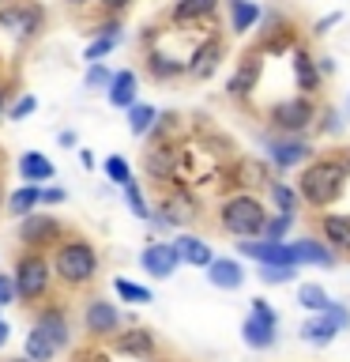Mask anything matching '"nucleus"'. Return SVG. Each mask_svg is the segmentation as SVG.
I'll use <instances>...</instances> for the list:
<instances>
[{
  "instance_id": "obj_60",
  "label": "nucleus",
  "mask_w": 350,
  "mask_h": 362,
  "mask_svg": "<svg viewBox=\"0 0 350 362\" xmlns=\"http://www.w3.org/2000/svg\"><path fill=\"white\" fill-rule=\"evenodd\" d=\"M346 113H350V95H346Z\"/></svg>"
},
{
  "instance_id": "obj_51",
  "label": "nucleus",
  "mask_w": 350,
  "mask_h": 362,
  "mask_svg": "<svg viewBox=\"0 0 350 362\" xmlns=\"http://www.w3.org/2000/svg\"><path fill=\"white\" fill-rule=\"evenodd\" d=\"M316 72H320L324 79H327V76H335V57H327V53H324V57H316Z\"/></svg>"
},
{
  "instance_id": "obj_49",
  "label": "nucleus",
  "mask_w": 350,
  "mask_h": 362,
  "mask_svg": "<svg viewBox=\"0 0 350 362\" xmlns=\"http://www.w3.org/2000/svg\"><path fill=\"white\" fill-rule=\"evenodd\" d=\"M4 305H16V283H11V272H0V310Z\"/></svg>"
},
{
  "instance_id": "obj_34",
  "label": "nucleus",
  "mask_w": 350,
  "mask_h": 362,
  "mask_svg": "<svg viewBox=\"0 0 350 362\" xmlns=\"http://www.w3.org/2000/svg\"><path fill=\"white\" fill-rule=\"evenodd\" d=\"M113 294H117L121 302H132V305H151L155 302L151 287H143V283H135V279H124V276L113 279Z\"/></svg>"
},
{
  "instance_id": "obj_11",
  "label": "nucleus",
  "mask_w": 350,
  "mask_h": 362,
  "mask_svg": "<svg viewBox=\"0 0 350 362\" xmlns=\"http://www.w3.org/2000/svg\"><path fill=\"white\" fill-rule=\"evenodd\" d=\"M121 328H124V317L109 298H98L95 294V298L83 302V336L90 344H109Z\"/></svg>"
},
{
  "instance_id": "obj_41",
  "label": "nucleus",
  "mask_w": 350,
  "mask_h": 362,
  "mask_svg": "<svg viewBox=\"0 0 350 362\" xmlns=\"http://www.w3.org/2000/svg\"><path fill=\"white\" fill-rule=\"evenodd\" d=\"M256 276H260V283H267V287H286V283H294L298 272L286 268V264H260Z\"/></svg>"
},
{
  "instance_id": "obj_48",
  "label": "nucleus",
  "mask_w": 350,
  "mask_h": 362,
  "mask_svg": "<svg viewBox=\"0 0 350 362\" xmlns=\"http://www.w3.org/2000/svg\"><path fill=\"white\" fill-rule=\"evenodd\" d=\"M339 23H343V11H332V16H320L313 23V34L316 38H324V34H332V27H339Z\"/></svg>"
},
{
  "instance_id": "obj_52",
  "label": "nucleus",
  "mask_w": 350,
  "mask_h": 362,
  "mask_svg": "<svg viewBox=\"0 0 350 362\" xmlns=\"http://www.w3.org/2000/svg\"><path fill=\"white\" fill-rule=\"evenodd\" d=\"M56 144H61V147H76V132L72 129H61V132H56Z\"/></svg>"
},
{
  "instance_id": "obj_21",
  "label": "nucleus",
  "mask_w": 350,
  "mask_h": 362,
  "mask_svg": "<svg viewBox=\"0 0 350 362\" xmlns=\"http://www.w3.org/2000/svg\"><path fill=\"white\" fill-rule=\"evenodd\" d=\"M316 238L332 253H350V215L346 211H324L316 219Z\"/></svg>"
},
{
  "instance_id": "obj_38",
  "label": "nucleus",
  "mask_w": 350,
  "mask_h": 362,
  "mask_svg": "<svg viewBox=\"0 0 350 362\" xmlns=\"http://www.w3.org/2000/svg\"><path fill=\"white\" fill-rule=\"evenodd\" d=\"M313 132H320V136H339V132H343V110H339V106H320V110H316Z\"/></svg>"
},
{
  "instance_id": "obj_33",
  "label": "nucleus",
  "mask_w": 350,
  "mask_h": 362,
  "mask_svg": "<svg viewBox=\"0 0 350 362\" xmlns=\"http://www.w3.org/2000/svg\"><path fill=\"white\" fill-rule=\"evenodd\" d=\"M128 113V132L135 136V140H147L155 129V121H158V110L151 106V102H135V106L124 110Z\"/></svg>"
},
{
  "instance_id": "obj_27",
  "label": "nucleus",
  "mask_w": 350,
  "mask_h": 362,
  "mask_svg": "<svg viewBox=\"0 0 350 362\" xmlns=\"http://www.w3.org/2000/svg\"><path fill=\"white\" fill-rule=\"evenodd\" d=\"M106 102L113 110H128L140 102V76H135V68H121V72H113L109 87H106Z\"/></svg>"
},
{
  "instance_id": "obj_42",
  "label": "nucleus",
  "mask_w": 350,
  "mask_h": 362,
  "mask_svg": "<svg viewBox=\"0 0 350 362\" xmlns=\"http://www.w3.org/2000/svg\"><path fill=\"white\" fill-rule=\"evenodd\" d=\"M109 79H113V68L102 64V61H95V64H87V72H83V87H87V90H106Z\"/></svg>"
},
{
  "instance_id": "obj_3",
  "label": "nucleus",
  "mask_w": 350,
  "mask_h": 362,
  "mask_svg": "<svg viewBox=\"0 0 350 362\" xmlns=\"http://www.w3.org/2000/svg\"><path fill=\"white\" fill-rule=\"evenodd\" d=\"M267 215H271V211H267V204H264V197H260V192L237 189V192H230V197L219 204L215 219H219L222 234L237 238V242H248V238H260V234H264Z\"/></svg>"
},
{
  "instance_id": "obj_6",
  "label": "nucleus",
  "mask_w": 350,
  "mask_h": 362,
  "mask_svg": "<svg viewBox=\"0 0 350 362\" xmlns=\"http://www.w3.org/2000/svg\"><path fill=\"white\" fill-rule=\"evenodd\" d=\"M45 30V8L38 0H4L0 4V34L23 42H34Z\"/></svg>"
},
{
  "instance_id": "obj_31",
  "label": "nucleus",
  "mask_w": 350,
  "mask_h": 362,
  "mask_svg": "<svg viewBox=\"0 0 350 362\" xmlns=\"http://www.w3.org/2000/svg\"><path fill=\"white\" fill-rule=\"evenodd\" d=\"M4 208H8V215H16V219L38 211L42 208V185H19V189H11L8 197H4Z\"/></svg>"
},
{
  "instance_id": "obj_54",
  "label": "nucleus",
  "mask_w": 350,
  "mask_h": 362,
  "mask_svg": "<svg viewBox=\"0 0 350 362\" xmlns=\"http://www.w3.org/2000/svg\"><path fill=\"white\" fill-rule=\"evenodd\" d=\"M4 113H8V87L0 83V117H4Z\"/></svg>"
},
{
  "instance_id": "obj_13",
  "label": "nucleus",
  "mask_w": 350,
  "mask_h": 362,
  "mask_svg": "<svg viewBox=\"0 0 350 362\" xmlns=\"http://www.w3.org/2000/svg\"><path fill=\"white\" fill-rule=\"evenodd\" d=\"M34 328L56 347V355L72 347V317H68V310L61 302H42L34 310Z\"/></svg>"
},
{
  "instance_id": "obj_30",
  "label": "nucleus",
  "mask_w": 350,
  "mask_h": 362,
  "mask_svg": "<svg viewBox=\"0 0 350 362\" xmlns=\"http://www.w3.org/2000/svg\"><path fill=\"white\" fill-rule=\"evenodd\" d=\"M16 170H19L23 185H45V181L56 177V166H53L42 151H23L19 163H16Z\"/></svg>"
},
{
  "instance_id": "obj_36",
  "label": "nucleus",
  "mask_w": 350,
  "mask_h": 362,
  "mask_svg": "<svg viewBox=\"0 0 350 362\" xmlns=\"http://www.w3.org/2000/svg\"><path fill=\"white\" fill-rule=\"evenodd\" d=\"M23 351H27L30 362H53V358H56V347H53L34 325H30V332L23 336Z\"/></svg>"
},
{
  "instance_id": "obj_1",
  "label": "nucleus",
  "mask_w": 350,
  "mask_h": 362,
  "mask_svg": "<svg viewBox=\"0 0 350 362\" xmlns=\"http://www.w3.org/2000/svg\"><path fill=\"white\" fill-rule=\"evenodd\" d=\"M346 181H350V170L343 163V155H313L309 163L301 166L294 189H298L305 208L324 211V208H332V204H339V197L346 192Z\"/></svg>"
},
{
  "instance_id": "obj_50",
  "label": "nucleus",
  "mask_w": 350,
  "mask_h": 362,
  "mask_svg": "<svg viewBox=\"0 0 350 362\" xmlns=\"http://www.w3.org/2000/svg\"><path fill=\"white\" fill-rule=\"evenodd\" d=\"M68 192L61 185H42V208H53V204H64Z\"/></svg>"
},
{
  "instance_id": "obj_26",
  "label": "nucleus",
  "mask_w": 350,
  "mask_h": 362,
  "mask_svg": "<svg viewBox=\"0 0 350 362\" xmlns=\"http://www.w3.org/2000/svg\"><path fill=\"white\" fill-rule=\"evenodd\" d=\"M226 4V30L230 34H253L260 27V16H264V8L256 4V0H222Z\"/></svg>"
},
{
  "instance_id": "obj_7",
  "label": "nucleus",
  "mask_w": 350,
  "mask_h": 362,
  "mask_svg": "<svg viewBox=\"0 0 350 362\" xmlns=\"http://www.w3.org/2000/svg\"><path fill=\"white\" fill-rule=\"evenodd\" d=\"M16 238H19L23 249L49 253V249H56L68 238V226L56 219V215H49V211H30V215H23V219H19Z\"/></svg>"
},
{
  "instance_id": "obj_43",
  "label": "nucleus",
  "mask_w": 350,
  "mask_h": 362,
  "mask_svg": "<svg viewBox=\"0 0 350 362\" xmlns=\"http://www.w3.org/2000/svg\"><path fill=\"white\" fill-rule=\"evenodd\" d=\"M181 129V117H177V113H162V110H158V121H155V129H151V136H147V140H174V132Z\"/></svg>"
},
{
  "instance_id": "obj_22",
  "label": "nucleus",
  "mask_w": 350,
  "mask_h": 362,
  "mask_svg": "<svg viewBox=\"0 0 350 362\" xmlns=\"http://www.w3.org/2000/svg\"><path fill=\"white\" fill-rule=\"evenodd\" d=\"M290 245V253H294V264H309V268H335V260L339 253H332L316 234H301V238H294Z\"/></svg>"
},
{
  "instance_id": "obj_47",
  "label": "nucleus",
  "mask_w": 350,
  "mask_h": 362,
  "mask_svg": "<svg viewBox=\"0 0 350 362\" xmlns=\"http://www.w3.org/2000/svg\"><path fill=\"white\" fill-rule=\"evenodd\" d=\"M72 362H113V358H109V351H106V347L90 344V347H83V351H76V358H72Z\"/></svg>"
},
{
  "instance_id": "obj_23",
  "label": "nucleus",
  "mask_w": 350,
  "mask_h": 362,
  "mask_svg": "<svg viewBox=\"0 0 350 362\" xmlns=\"http://www.w3.org/2000/svg\"><path fill=\"white\" fill-rule=\"evenodd\" d=\"M143 68H147L151 79H158V83H174V79L185 76V57L169 53V49H162V45H151L147 57H143Z\"/></svg>"
},
{
  "instance_id": "obj_45",
  "label": "nucleus",
  "mask_w": 350,
  "mask_h": 362,
  "mask_svg": "<svg viewBox=\"0 0 350 362\" xmlns=\"http://www.w3.org/2000/svg\"><path fill=\"white\" fill-rule=\"evenodd\" d=\"M324 317L335 325V332H346V328H350V310H346L343 302H332V305L324 310Z\"/></svg>"
},
{
  "instance_id": "obj_2",
  "label": "nucleus",
  "mask_w": 350,
  "mask_h": 362,
  "mask_svg": "<svg viewBox=\"0 0 350 362\" xmlns=\"http://www.w3.org/2000/svg\"><path fill=\"white\" fill-rule=\"evenodd\" d=\"M49 264H53V279L64 291H83L98 279L102 272V253L98 245L83 234H68L56 249H49Z\"/></svg>"
},
{
  "instance_id": "obj_19",
  "label": "nucleus",
  "mask_w": 350,
  "mask_h": 362,
  "mask_svg": "<svg viewBox=\"0 0 350 362\" xmlns=\"http://www.w3.org/2000/svg\"><path fill=\"white\" fill-rule=\"evenodd\" d=\"M121 38H124L121 19H102L98 27H90V38L83 45V61L95 64V61H102V57H109L121 45Z\"/></svg>"
},
{
  "instance_id": "obj_37",
  "label": "nucleus",
  "mask_w": 350,
  "mask_h": 362,
  "mask_svg": "<svg viewBox=\"0 0 350 362\" xmlns=\"http://www.w3.org/2000/svg\"><path fill=\"white\" fill-rule=\"evenodd\" d=\"M121 197H124V204H128V211H132L140 223L151 219V204H147V197H143V185H140L135 177H132L124 189H121Z\"/></svg>"
},
{
  "instance_id": "obj_44",
  "label": "nucleus",
  "mask_w": 350,
  "mask_h": 362,
  "mask_svg": "<svg viewBox=\"0 0 350 362\" xmlns=\"http://www.w3.org/2000/svg\"><path fill=\"white\" fill-rule=\"evenodd\" d=\"M34 110H38V95L23 90V95H19L16 102H8V113H4V117H8V121H27Z\"/></svg>"
},
{
  "instance_id": "obj_35",
  "label": "nucleus",
  "mask_w": 350,
  "mask_h": 362,
  "mask_svg": "<svg viewBox=\"0 0 350 362\" xmlns=\"http://www.w3.org/2000/svg\"><path fill=\"white\" fill-rule=\"evenodd\" d=\"M301 305V310H309V313H324L327 305H332V294H327L320 283H301L298 287V298H294Z\"/></svg>"
},
{
  "instance_id": "obj_5",
  "label": "nucleus",
  "mask_w": 350,
  "mask_h": 362,
  "mask_svg": "<svg viewBox=\"0 0 350 362\" xmlns=\"http://www.w3.org/2000/svg\"><path fill=\"white\" fill-rule=\"evenodd\" d=\"M316 110H320V102L309 98V95L279 98L275 106L267 110V129L279 132V136H309L313 124H316Z\"/></svg>"
},
{
  "instance_id": "obj_16",
  "label": "nucleus",
  "mask_w": 350,
  "mask_h": 362,
  "mask_svg": "<svg viewBox=\"0 0 350 362\" xmlns=\"http://www.w3.org/2000/svg\"><path fill=\"white\" fill-rule=\"evenodd\" d=\"M143 170L151 181H174L181 170V144L177 140H155L143 151Z\"/></svg>"
},
{
  "instance_id": "obj_17",
  "label": "nucleus",
  "mask_w": 350,
  "mask_h": 362,
  "mask_svg": "<svg viewBox=\"0 0 350 362\" xmlns=\"http://www.w3.org/2000/svg\"><path fill=\"white\" fill-rule=\"evenodd\" d=\"M222 0H174L166 11V23L169 27H203V23H211L219 16Z\"/></svg>"
},
{
  "instance_id": "obj_20",
  "label": "nucleus",
  "mask_w": 350,
  "mask_h": 362,
  "mask_svg": "<svg viewBox=\"0 0 350 362\" xmlns=\"http://www.w3.org/2000/svg\"><path fill=\"white\" fill-rule=\"evenodd\" d=\"M237 253L241 260H256V264H286V268H298L294 264V253L286 242H264V238H248V242H237Z\"/></svg>"
},
{
  "instance_id": "obj_53",
  "label": "nucleus",
  "mask_w": 350,
  "mask_h": 362,
  "mask_svg": "<svg viewBox=\"0 0 350 362\" xmlns=\"http://www.w3.org/2000/svg\"><path fill=\"white\" fill-rule=\"evenodd\" d=\"M79 163H83V170H95V155H90L87 147H79Z\"/></svg>"
},
{
  "instance_id": "obj_55",
  "label": "nucleus",
  "mask_w": 350,
  "mask_h": 362,
  "mask_svg": "<svg viewBox=\"0 0 350 362\" xmlns=\"http://www.w3.org/2000/svg\"><path fill=\"white\" fill-rule=\"evenodd\" d=\"M64 4L72 8V11H79V8H90V4H95V0H64Z\"/></svg>"
},
{
  "instance_id": "obj_9",
  "label": "nucleus",
  "mask_w": 350,
  "mask_h": 362,
  "mask_svg": "<svg viewBox=\"0 0 350 362\" xmlns=\"http://www.w3.org/2000/svg\"><path fill=\"white\" fill-rule=\"evenodd\" d=\"M260 147H264V158L275 170H301L309 158L316 155V147L309 144V136H279V132H267L264 140H260Z\"/></svg>"
},
{
  "instance_id": "obj_58",
  "label": "nucleus",
  "mask_w": 350,
  "mask_h": 362,
  "mask_svg": "<svg viewBox=\"0 0 350 362\" xmlns=\"http://www.w3.org/2000/svg\"><path fill=\"white\" fill-rule=\"evenodd\" d=\"M8 362H30V358H27V355H23V358H8Z\"/></svg>"
},
{
  "instance_id": "obj_25",
  "label": "nucleus",
  "mask_w": 350,
  "mask_h": 362,
  "mask_svg": "<svg viewBox=\"0 0 350 362\" xmlns=\"http://www.w3.org/2000/svg\"><path fill=\"white\" fill-rule=\"evenodd\" d=\"M169 245H174V253H177L181 264H192V268H207L211 257H215V249H211L207 238H200L192 230H177V238Z\"/></svg>"
},
{
  "instance_id": "obj_18",
  "label": "nucleus",
  "mask_w": 350,
  "mask_h": 362,
  "mask_svg": "<svg viewBox=\"0 0 350 362\" xmlns=\"http://www.w3.org/2000/svg\"><path fill=\"white\" fill-rule=\"evenodd\" d=\"M290 76H294V87H298V95H309V98L320 95L324 76L316 72V57H313L309 49H305L301 42L290 49Z\"/></svg>"
},
{
  "instance_id": "obj_59",
  "label": "nucleus",
  "mask_w": 350,
  "mask_h": 362,
  "mask_svg": "<svg viewBox=\"0 0 350 362\" xmlns=\"http://www.w3.org/2000/svg\"><path fill=\"white\" fill-rule=\"evenodd\" d=\"M343 163H346V170H350V151H346V155H343Z\"/></svg>"
},
{
  "instance_id": "obj_4",
  "label": "nucleus",
  "mask_w": 350,
  "mask_h": 362,
  "mask_svg": "<svg viewBox=\"0 0 350 362\" xmlns=\"http://www.w3.org/2000/svg\"><path fill=\"white\" fill-rule=\"evenodd\" d=\"M11 283H16V302L23 305H42L53 291V264L49 253H34V249H23L16 257V268H11Z\"/></svg>"
},
{
  "instance_id": "obj_29",
  "label": "nucleus",
  "mask_w": 350,
  "mask_h": 362,
  "mask_svg": "<svg viewBox=\"0 0 350 362\" xmlns=\"http://www.w3.org/2000/svg\"><path fill=\"white\" fill-rule=\"evenodd\" d=\"M264 204H271V215H294L298 219V211H301L298 189L290 181H279V177H271L264 185Z\"/></svg>"
},
{
  "instance_id": "obj_32",
  "label": "nucleus",
  "mask_w": 350,
  "mask_h": 362,
  "mask_svg": "<svg viewBox=\"0 0 350 362\" xmlns=\"http://www.w3.org/2000/svg\"><path fill=\"white\" fill-rule=\"evenodd\" d=\"M335 336H339V332H335V325L327 321L324 313H313L309 321L301 325V339H305L309 347H332V344H335Z\"/></svg>"
},
{
  "instance_id": "obj_14",
  "label": "nucleus",
  "mask_w": 350,
  "mask_h": 362,
  "mask_svg": "<svg viewBox=\"0 0 350 362\" xmlns=\"http://www.w3.org/2000/svg\"><path fill=\"white\" fill-rule=\"evenodd\" d=\"M222 57H226L222 34H215V30L203 34V38L192 45V53L185 57V76H188V79H211L215 72H219Z\"/></svg>"
},
{
  "instance_id": "obj_8",
  "label": "nucleus",
  "mask_w": 350,
  "mask_h": 362,
  "mask_svg": "<svg viewBox=\"0 0 350 362\" xmlns=\"http://www.w3.org/2000/svg\"><path fill=\"white\" fill-rule=\"evenodd\" d=\"M200 219V200L192 197V192L185 185H174L166 192L162 200H158V208L151 211V226H158V230H166V226H174V230H185L188 223Z\"/></svg>"
},
{
  "instance_id": "obj_15",
  "label": "nucleus",
  "mask_w": 350,
  "mask_h": 362,
  "mask_svg": "<svg viewBox=\"0 0 350 362\" xmlns=\"http://www.w3.org/2000/svg\"><path fill=\"white\" fill-rule=\"evenodd\" d=\"M109 351L113 355H124V358H135V362H155L158 358V336L143 325H132V328H121L109 339Z\"/></svg>"
},
{
  "instance_id": "obj_24",
  "label": "nucleus",
  "mask_w": 350,
  "mask_h": 362,
  "mask_svg": "<svg viewBox=\"0 0 350 362\" xmlns=\"http://www.w3.org/2000/svg\"><path fill=\"white\" fill-rule=\"evenodd\" d=\"M177 253H174V245L169 242H147L143 245V253H140V268L147 272L151 279H169L177 272Z\"/></svg>"
},
{
  "instance_id": "obj_12",
  "label": "nucleus",
  "mask_w": 350,
  "mask_h": 362,
  "mask_svg": "<svg viewBox=\"0 0 350 362\" xmlns=\"http://www.w3.org/2000/svg\"><path fill=\"white\" fill-rule=\"evenodd\" d=\"M260 79H264V53H260V49L241 53V61L234 64V76L226 79V98H234V102H248V98L256 95Z\"/></svg>"
},
{
  "instance_id": "obj_56",
  "label": "nucleus",
  "mask_w": 350,
  "mask_h": 362,
  "mask_svg": "<svg viewBox=\"0 0 350 362\" xmlns=\"http://www.w3.org/2000/svg\"><path fill=\"white\" fill-rule=\"evenodd\" d=\"M8 332H11V328H8V321H4V317H0V347L8 344Z\"/></svg>"
},
{
  "instance_id": "obj_61",
  "label": "nucleus",
  "mask_w": 350,
  "mask_h": 362,
  "mask_svg": "<svg viewBox=\"0 0 350 362\" xmlns=\"http://www.w3.org/2000/svg\"><path fill=\"white\" fill-rule=\"evenodd\" d=\"M0 4H4V0H0Z\"/></svg>"
},
{
  "instance_id": "obj_57",
  "label": "nucleus",
  "mask_w": 350,
  "mask_h": 362,
  "mask_svg": "<svg viewBox=\"0 0 350 362\" xmlns=\"http://www.w3.org/2000/svg\"><path fill=\"white\" fill-rule=\"evenodd\" d=\"M4 197H8V192H4V185H0V208H4Z\"/></svg>"
},
{
  "instance_id": "obj_40",
  "label": "nucleus",
  "mask_w": 350,
  "mask_h": 362,
  "mask_svg": "<svg viewBox=\"0 0 350 362\" xmlns=\"http://www.w3.org/2000/svg\"><path fill=\"white\" fill-rule=\"evenodd\" d=\"M102 170H106V177H109L117 189H124V185L132 181V163H128L124 155H109L106 163H102Z\"/></svg>"
},
{
  "instance_id": "obj_46",
  "label": "nucleus",
  "mask_w": 350,
  "mask_h": 362,
  "mask_svg": "<svg viewBox=\"0 0 350 362\" xmlns=\"http://www.w3.org/2000/svg\"><path fill=\"white\" fill-rule=\"evenodd\" d=\"M95 4L102 8V16H106V19H121L124 11L132 8V0H95Z\"/></svg>"
},
{
  "instance_id": "obj_28",
  "label": "nucleus",
  "mask_w": 350,
  "mask_h": 362,
  "mask_svg": "<svg viewBox=\"0 0 350 362\" xmlns=\"http://www.w3.org/2000/svg\"><path fill=\"white\" fill-rule=\"evenodd\" d=\"M203 276H207V283L219 287V291H241L245 268H241L237 257H211V264L203 268Z\"/></svg>"
},
{
  "instance_id": "obj_39",
  "label": "nucleus",
  "mask_w": 350,
  "mask_h": 362,
  "mask_svg": "<svg viewBox=\"0 0 350 362\" xmlns=\"http://www.w3.org/2000/svg\"><path fill=\"white\" fill-rule=\"evenodd\" d=\"M294 215H267V223H264V242H286L290 238V230H294Z\"/></svg>"
},
{
  "instance_id": "obj_10",
  "label": "nucleus",
  "mask_w": 350,
  "mask_h": 362,
  "mask_svg": "<svg viewBox=\"0 0 350 362\" xmlns=\"http://www.w3.org/2000/svg\"><path fill=\"white\" fill-rule=\"evenodd\" d=\"M241 339H245V347H253V351L275 347L279 313H275V305H271L267 298H253V310H248V317L241 321Z\"/></svg>"
}]
</instances>
